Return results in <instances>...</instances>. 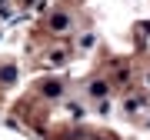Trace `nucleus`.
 <instances>
[{"label":"nucleus","instance_id":"2","mask_svg":"<svg viewBox=\"0 0 150 140\" xmlns=\"http://www.w3.org/2000/svg\"><path fill=\"white\" fill-rule=\"evenodd\" d=\"M67 23H70V20H67V17H64V13H57V17H54V27H57V30H64V27H67Z\"/></svg>","mask_w":150,"mask_h":140},{"label":"nucleus","instance_id":"1","mask_svg":"<svg viewBox=\"0 0 150 140\" xmlns=\"http://www.w3.org/2000/svg\"><path fill=\"white\" fill-rule=\"evenodd\" d=\"M90 93H93V97H103V93H107V87H103V83H100V80H97V83H93V87H90Z\"/></svg>","mask_w":150,"mask_h":140}]
</instances>
